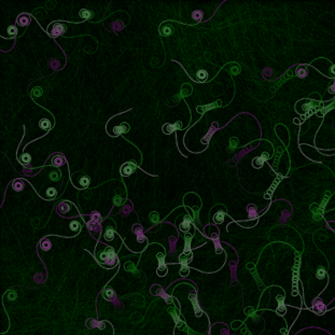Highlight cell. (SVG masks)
<instances>
[{
    "instance_id": "cell-1",
    "label": "cell",
    "mask_w": 335,
    "mask_h": 335,
    "mask_svg": "<svg viewBox=\"0 0 335 335\" xmlns=\"http://www.w3.org/2000/svg\"><path fill=\"white\" fill-rule=\"evenodd\" d=\"M30 21L31 19L28 14H22V15L19 16V19H17V24L21 25V26H27V25L30 24Z\"/></svg>"
},
{
    "instance_id": "cell-2",
    "label": "cell",
    "mask_w": 335,
    "mask_h": 335,
    "mask_svg": "<svg viewBox=\"0 0 335 335\" xmlns=\"http://www.w3.org/2000/svg\"><path fill=\"white\" fill-rule=\"evenodd\" d=\"M55 31L54 32H51V34L53 36V37H56V36H59V34H61L63 32H65L66 30V27L63 26L61 24H55Z\"/></svg>"
},
{
    "instance_id": "cell-7",
    "label": "cell",
    "mask_w": 335,
    "mask_h": 335,
    "mask_svg": "<svg viewBox=\"0 0 335 335\" xmlns=\"http://www.w3.org/2000/svg\"><path fill=\"white\" fill-rule=\"evenodd\" d=\"M8 32L10 36H12V37H14L16 34V28L14 26H10L8 28Z\"/></svg>"
},
{
    "instance_id": "cell-11",
    "label": "cell",
    "mask_w": 335,
    "mask_h": 335,
    "mask_svg": "<svg viewBox=\"0 0 335 335\" xmlns=\"http://www.w3.org/2000/svg\"><path fill=\"white\" fill-rule=\"evenodd\" d=\"M82 183H83L84 187H86V185L88 184V180L86 179V178H83V179H82Z\"/></svg>"
},
{
    "instance_id": "cell-4",
    "label": "cell",
    "mask_w": 335,
    "mask_h": 335,
    "mask_svg": "<svg viewBox=\"0 0 335 335\" xmlns=\"http://www.w3.org/2000/svg\"><path fill=\"white\" fill-rule=\"evenodd\" d=\"M40 127L43 130H49L50 128V122L48 120H41L40 121Z\"/></svg>"
},
{
    "instance_id": "cell-5",
    "label": "cell",
    "mask_w": 335,
    "mask_h": 335,
    "mask_svg": "<svg viewBox=\"0 0 335 335\" xmlns=\"http://www.w3.org/2000/svg\"><path fill=\"white\" fill-rule=\"evenodd\" d=\"M80 15L82 16V17H84V19H90L92 16V13L90 11H88V10H82V11L80 12Z\"/></svg>"
},
{
    "instance_id": "cell-8",
    "label": "cell",
    "mask_w": 335,
    "mask_h": 335,
    "mask_svg": "<svg viewBox=\"0 0 335 335\" xmlns=\"http://www.w3.org/2000/svg\"><path fill=\"white\" fill-rule=\"evenodd\" d=\"M112 236H113V231L112 230H108V232L106 233V238L108 239H112Z\"/></svg>"
},
{
    "instance_id": "cell-10",
    "label": "cell",
    "mask_w": 335,
    "mask_h": 335,
    "mask_svg": "<svg viewBox=\"0 0 335 335\" xmlns=\"http://www.w3.org/2000/svg\"><path fill=\"white\" fill-rule=\"evenodd\" d=\"M48 193H49V195L53 196V195L56 194V191L54 190V189H49V190H48Z\"/></svg>"
},
{
    "instance_id": "cell-6",
    "label": "cell",
    "mask_w": 335,
    "mask_h": 335,
    "mask_svg": "<svg viewBox=\"0 0 335 335\" xmlns=\"http://www.w3.org/2000/svg\"><path fill=\"white\" fill-rule=\"evenodd\" d=\"M23 187H24V184L22 181H16V182L13 184V187H14V190H16V191H21L22 189H23Z\"/></svg>"
},
{
    "instance_id": "cell-9",
    "label": "cell",
    "mask_w": 335,
    "mask_h": 335,
    "mask_svg": "<svg viewBox=\"0 0 335 335\" xmlns=\"http://www.w3.org/2000/svg\"><path fill=\"white\" fill-rule=\"evenodd\" d=\"M194 19H197V21H199V19H201V17H202V14H201V11H196L194 13Z\"/></svg>"
},
{
    "instance_id": "cell-3",
    "label": "cell",
    "mask_w": 335,
    "mask_h": 335,
    "mask_svg": "<svg viewBox=\"0 0 335 335\" xmlns=\"http://www.w3.org/2000/svg\"><path fill=\"white\" fill-rule=\"evenodd\" d=\"M64 164H65V157H63V156L57 155L53 159V165H55V166H61Z\"/></svg>"
}]
</instances>
